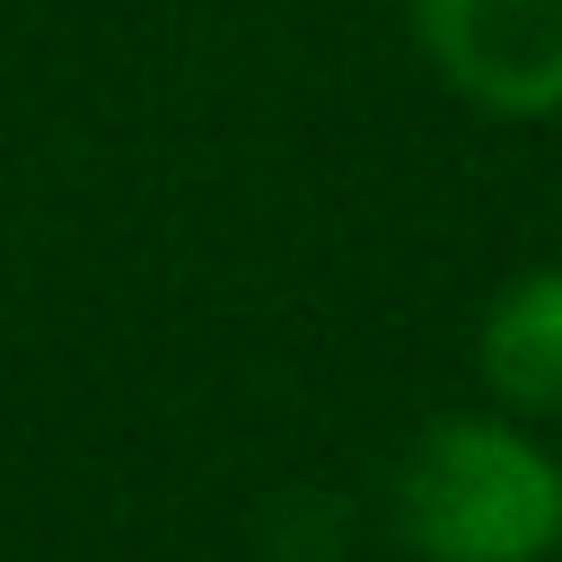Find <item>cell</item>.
Returning a JSON list of instances; mask_svg holds the SVG:
<instances>
[{"instance_id":"cell-1","label":"cell","mask_w":562,"mask_h":562,"mask_svg":"<svg viewBox=\"0 0 562 562\" xmlns=\"http://www.w3.org/2000/svg\"><path fill=\"white\" fill-rule=\"evenodd\" d=\"M395 527L422 562H544L562 544V465L509 422H430L395 474Z\"/></svg>"},{"instance_id":"cell-2","label":"cell","mask_w":562,"mask_h":562,"mask_svg":"<svg viewBox=\"0 0 562 562\" xmlns=\"http://www.w3.org/2000/svg\"><path fill=\"white\" fill-rule=\"evenodd\" d=\"M413 35L465 105L501 123L562 114V0H413Z\"/></svg>"},{"instance_id":"cell-3","label":"cell","mask_w":562,"mask_h":562,"mask_svg":"<svg viewBox=\"0 0 562 562\" xmlns=\"http://www.w3.org/2000/svg\"><path fill=\"white\" fill-rule=\"evenodd\" d=\"M474 360H483V378H492L501 404H518V413H562V263L518 272V281L492 299Z\"/></svg>"}]
</instances>
